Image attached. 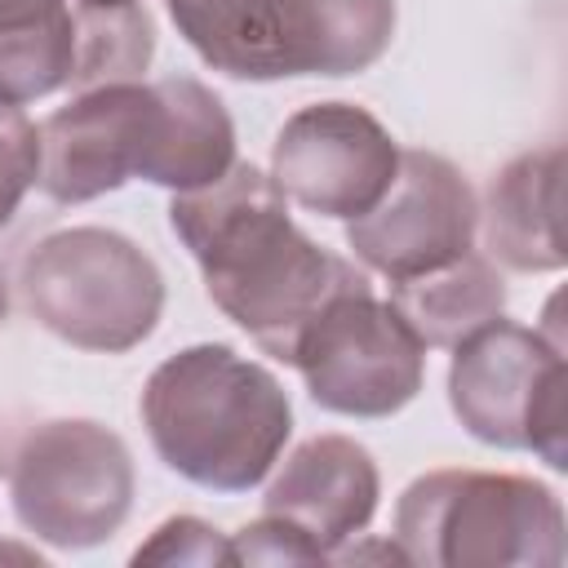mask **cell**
I'll return each mask as SVG.
<instances>
[{"label":"cell","mask_w":568,"mask_h":568,"mask_svg":"<svg viewBox=\"0 0 568 568\" xmlns=\"http://www.w3.org/2000/svg\"><path fill=\"white\" fill-rule=\"evenodd\" d=\"M235 564H324V555L284 519L262 515L231 537Z\"/></svg>","instance_id":"19"},{"label":"cell","mask_w":568,"mask_h":568,"mask_svg":"<svg viewBox=\"0 0 568 568\" xmlns=\"http://www.w3.org/2000/svg\"><path fill=\"white\" fill-rule=\"evenodd\" d=\"M382 475L364 444L346 435H315L297 444L284 470L266 484L262 515L297 528L324 559L359 537L377 510Z\"/></svg>","instance_id":"11"},{"label":"cell","mask_w":568,"mask_h":568,"mask_svg":"<svg viewBox=\"0 0 568 568\" xmlns=\"http://www.w3.org/2000/svg\"><path fill=\"white\" fill-rule=\"evenodd\" d=\"M559 182H564V151L541 146L515 155L488 186L484 204V235L497 262L510 271H559L568 262L564 231H559Z\"/></svg>","instance_id":"13"},{"label":"cell","mask_w":568,"mask_h":568,"mask_svg":"<svg viewBox=\"0 0 568 568\" xmlns=\"http://www.w3.org/2000/svg\"><path fill=\"white\" fill-rule=\"evenodd\" d=\"M75 75L71 89H98V84H120V80H138L155 53V22L151 13L138 4H120V9H89L75 4Z\"/></svg>","instance_id":"16"},{"label":"cell","mask_w":568,"mask_h":568,"mask_svg":"<svg viewBox=\"0 0 568 568\" xmlns=\"http://www.w3.org/2000/svg\"><path fill=\"white\" fill-rule=\"evenodd\" d=\"M479 200L466 173L435 151H399L386 195L346 222L351 253L386 275L408 280L462 257L475 244Z\"/></svg>","instance_id":"10"},{"label":"cell","mask_w":568,"mask_h":568,"mask_svg":"<svg viewBox=\"0 0 568 568\" xmlns=\"http://www.w3.org/2000/svg\"><path fill=\"white\" fill-rule=\"evenodd\" d=\"M288 364L320 408L342 417H390L422 390L426 346L390 302L373 297V284H359L320 306Z\"/></svg>","instance_id":"8"},{"label":"cell","mask_w":568,"mask_h":568,"mask_svg":"<svg viewBox=\"0 0 568 568\" xmlns=\"http://www.w3.org/2000/svg\"><path fill=\"white\" fill-rule=\"evenodd\" d=\"M75 75L71 0H0V102L49 98Z\"/></svg>","instance_id":"15"},{"label":"cell","mask_w":568,"mask_h":568,"mask_svg":"<svg viewBox=\"0 0 568 568\" xmlns=\"http://www.w3.org/2000/svg\"><path fill=\"white\" fill-rule=\"evenodd\" d=\"M18 288L40 328L98 355L142 346L164 311V275L155 257L106 226L44 235L22 257Z\"/></svg>","instance_id":"5"},{"label":"cell","mask_w":568,"mask_h":568,"mask_svg":"<svg viewBox=\"0 0 568 568\" xmlns=\"http://www.w3.org/2000/svg\"><path fill=\"white\" fill-rule=\"evenodd\" d=\"M395 169V138L355 102H315L293 111L271 146V178L284 200L342 222L368 213L386 195Z\"/></svg>","instance_id":"9"},{"label":"cell","mask_w":568,"mask_h":568,"mask_svg":"<svg viewBox=\"0 0 568 568\" xmlns=\"http://www.w3.org/2000/svg\"><path fill=\"white\" fill-rule=\"evenodd\" d=\"M448 404L479 444L524 448L550 470H568V364L559 337L501 315L488 320L453 346Z\"/></svg>","instance_id":"6"},{"label":"cell","mask_w":568,"mask_h":568,"mask_svg":"<svg viewBox=\"0 0 568 568\" xmlns=\"http://www.w3.org/2000/svg\"><path fill=\"white\" fill-rule=\"evenodd\" d=\"M36 178H40V129L22 115V106L0 102V226L13 222Z\"/></svg>","instance_id":"18"},{"label":"cell","mask_w":568,"mask_h":568,"mask_svg":"<svg viewBox=\"0 0 568 568\" xmlns=\"http://www.w3.org/2000/svg\"><path fill=\"white\" fill-rule=\"evenodd\" d=\"M133 564H235V550H231V537H222L213 524L195 519V515H173L164 519L151 541H142L133 550Z\"/></svg>","instance_id":"17"},{"label":"cell","mask_w":568,"mask_h":568,"mask_svg":"<svg viewBox=\"0 0 568 568\" xmlns=\"http://www.w3.org/2000/svg\"><path fill=\"white\" fill-rule=\"evenodd\" d=\"M142 426L169 470L209 493H248L293 435L280 377L222 342L169 355L142 386Z\"/></svg>","instance_id":"3"},{"label":"cell","mask_w":568,"mask_h":568,"mask_svg":"<svg viewBox=\"0 0 568 568\" xmlns=\"http://www.w3.org/2000/svg\"><path fill=\"white\" fill-rule=\"evenodd\" d=\"M395 546L426 568H559V497L510 470H430L395 506Z\"/></svg>","instance_id":"4"},{"label":"cell","mask_w":568,"mask_h":568,"mask_svg":"<svg viewBox=\"0 0 568 568\" xmlns=\"http://www.w3.org/2000/svg\"><path fill=\"white\" fill-rule=\"evenodd\" d=\"M133 488L129 444L89 417L31 426L9 466L18 524L62 550H89L115 537L133 510Z\"/></svg>","instance_id":"7"},{"label":"cell","mask_w":568,"mask_h":568,"mask_svg":"<svg viewBox=\"0 0 568 568\" xmlns=\"http://www.w3.org/2000/svg\"><path fill=\"white\" fill-rule=\"evenodd\" d=\"M169 226L195 257L213 306L284 364L324 302L368 284L288 217L284 191L257 164L235 160L217 182L178 191Z\"/></svg>","instance_id":"1"},{"label":"cell","mask_w":568,"mask_h":568,"mask_svg":"<svg viewBox=\"0 0 568 568\" xmlns=\"http://www.w3.org/2000/svg\"><path fill=\"white\" fill-rule=\"evenodd\" d=\"M178 36L231 80L297 75V0H164Z\"/></svg>","instance_id":"12"},{"label":"cell","mask_w":568,"mask_h":568,"mask_svg":"<svg viewBox=\"0 0 568 568\" xmlns=\"http://www.w3.org/2000/svg\"><path fill=\"white\" fill-rule=\"evenodd\" d=\"M9 315V284H4V275H0V320Z\"/></svg>","instance_id":"21"},{"label":"cell","mask_w":568,"mask_h":568,"mask_svg":"<svg viewBox=\"0 0 568 568\" xmlns=\"http://www.w3.org/2000/svg\"><path fill=\"white\" fill-rule=\"evenodd\" d=\"M390 306L417 333L422 346L453 351L475 328H484L488 320L501 315L506 284H501L497 266L484 253L466 248L462 257H453L435 271L390 280Z\"/></svg>","instance_id":"14"},{"label":"cell","mask_w":568,"mask_h":568,"mask_svg":"<svg viewBox=\"0 0 568 568\" xmlns=\"http://www.w3.org/2000/svg\"><path fill=\"white\" fill-rule=\"evenodd\" d=\"M75 4H89V9H120V4H138V0H75Z\"/></svg>","instance_id":"20"},{"label":"cell","mask_w":568,"mask_h":568,"mask_svg":"<svg viewBox=\"0 0 568 568\" xmlns=\"http://www.w3.org/2000/svg\"><path fill=\"white\" fill-rule=\"evenodd\" d=\"M235 164V124L222 98L169 75L120 80L75 93L40 124V191L58 204H89L129 178L195 191Z\"/></svg>","instance_id":"2"}]
</instances>
